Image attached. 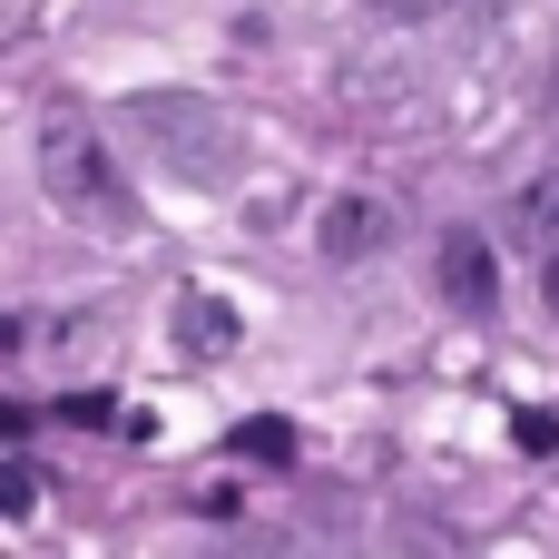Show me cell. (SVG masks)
Returning <instances> with one entry per match:
<instances>
[{"mask_svg": "<svg viewBox=\"0 0 559 559\" xmlns=\"http://www.w3.org/2000/svg\"><path fill=\"white\" fill-rule=\"evenodd\" d=\"M39 187H49L59 216H79V226H98V236H128V226H138V197H128L118 157L98 147V128H88L79 108H49V118H39Z\"/></svg>", "mask_w": 559, "mask_h": 559, "instance_id": "obj_1", "label": "cell"}, {"mask_svg": "<svg viewBox=\"0 0 559 559\" xmlns=\"http://www.w3.org/2000/svg\"><path fill=\"white\" fill-rule=\"evenodd\" d=\"M128 128H138L177 177H197V187H226V177H236V128H226V108H206V98H177V88L157 98V88H147V98H128Z\"/></svg>", "mask_w": 559, "mask_h": 559, "instance_id": "obj_2", "label": "cell"}, {"mask_svg": "<svg viewBox=\"0 0 559 559\" xmlns=\"http://www.w3.org/2000/svg\"><path fill=\"white\" fill-rule=\"evenodd\" d=\"M314 246H324L334 265H364V255L393 246V206H383V197H334L324 226H314Z\"/></svg>", "mask_w": 559, "mask_h": 559, "instance_id": "obj_3", "label": "cell"}, {"mask_svg": "<svg viewBox=\"0 0 559 559\" xmlns=\"http://www.w3.org/2000/svg\"><path fill=\"white\" fill-rule=\"evenodd\" d=\"M442 295L452 305H501V255H491V236H472V226H452L442 236Z\"/></svg>", "mask_w": 559, "mask_h": 559, "instance_id": "obj_4", "label": "cell"}, {"mask_svg": "<svg viewBox=\"0 0 559 559\" xmlns=\"http://www.w3.org/2000/svg\"><path fill=\"white\" fill-rule=\"evenodd\" d=\"M236 305H216V295H177V354H197V364H216V354H236Z\"/></svg>", "mask_w": 559, "mask_h": 559, "instance_id": "obj_5", "label": "cell"}, {"mask_svg": "<svg viewBox=\"0 0 559 559\" xmlns=\"http://www.w3.org/2000/svg\"><path fill=\"white\" fill-rule=\"evenodd\" d=\"M511 236H531L540 255L559 246V167H550V177H531V187H521V216H511Z\"/></svg>", "mask_w": 559, "mask_h": 559, "instance_id": "obj_6", "label": "cell"}, {"mask_svg": "<svg viewBox=\"0 0 559 559\" xmlns=\"http://www.w3.org/2000/svg\"><path fill=\"white\" fill-rule=\"evenodd\" d=\"M226 452H236V462H295V423H285V413H255V423H236Z\"/></svg>", "mask_w": 559, "mask_h": 559, "instance_id": "obj_7", "label": "cell"}, {"mask_svg": "<svg viewBox=\"0 0 559 559\" xmlns=\"http://www.w3.org/2000/svg\"><path fill=\"white\" fill-rule=\"evenodd\" d=\"M511 442L521 452H559V413H511Z\"/></svg>", "mask_w": 559, "mask_h": 559, "instance_id": "obj_8", "label": "cell"}, {"mask_svg": "<svg viewBox=\"0 0 559 559\" xmlns=\"http://www.w3.org/2000/svg\"><path fill=\"white\" fill-rule=\"evenodd\" d=\"M29 501H39V481H29V472H20V462H0V511H10V521H20V511H29Z\"/></svg>", "mask_w": 559, "mask_h": 559, "instance_id": "obj_9", "label": "cell"}, {"mask_svg": "<svg viewBox=\"0 0 559 559\" xmlns=\"http://www.w3.org/2000/svg\"><path fill=\"white\" fill-rule=\"evenodd\" d=\"M373 10H383V20H442L452 0H373Z\"/></svg>", "mask_w": 559, "mask_h": 559, "instance_id": "obj_10", "label": "cell"}, {"mask_svg": "<svg viewBox=\"0 0 559 559\" xmlns=\"http://www.w3.org/2000/svg\"><path fill=\"white\" fill-rule=\"evenodd\" d=\"M540 295H550V314H559V246H550V275H540Z\"/></svg>", "mask_w": 559, "mask_h": 559, "instance_id": "obj_11", "label": "cell"}]
</instances>
